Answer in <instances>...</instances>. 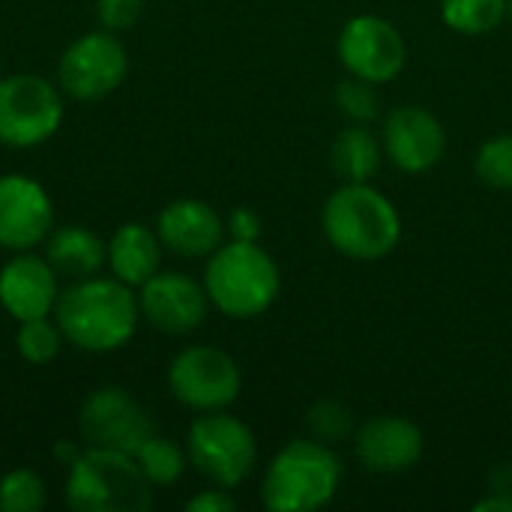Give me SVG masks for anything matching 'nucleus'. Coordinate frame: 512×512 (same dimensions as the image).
Listing matches in <instances>:
<instances>
[{"label":"nucleus","mask_w":512,"mask_h":512,"mask_svg":"<svg viewBox=\"0 0 512 512\" xmlns=\"http://www.w3.org/2000/svg\"><path fill=\"white\" fill-rule=\"evenodd\" d=\"M57 327L81 351L123 348L138 327V297L120 279H78L57 297Z\"/></svg>","instance_id":"1"},{"label":"nucleus","mask_w":512,"mask_h":512,"mask_svg":"<svg viewBox=\"0 0 512 512\" xmlns=\"http://www.w3.org/2000/svg\"><path fill=\"white\" fill-rule=\"evenodd\" d=\"M330 246L354 261L387 258L402 237V219L393 201L372 183H342L321 213Z\"/></svg>","instance_id":"2"},{"label":"nucleus","mask_w":512,"mask_h":512,"mask_svg":"<svg viewBox=\"0 0 512 512\" xmlns=\"http://www.w3.org/2000/svg\"><path fill=\"white\" fill-rule=\"evenodd\" d=\"M339 483L342 462L327 444L315 438L291 441L270 462L261 483V501L273 512L321 510L336 498Z\"/></svg>","instance_id":"3"},{"label":"nucleus","mask_w":512,"mask_h":512,"mask_svg":"<svg viewBox=\"0 0 512 512\" xmlns=\"http://www.w3.org/2000/svg\"><path fill=\"white\" fill-rule=\"evenodd\" d=\"M279 267L258 246L231 240L210 255L204 288L210 303L231 318H255L279 297Z\"/></svg>","instance_id":"4"},{"label":"nucleus","mask_w":512,"mask_h":512,"mask_svg":"<svg viewBox=\"0 0 512 512\" xmlns=\"http://www.w3.org/2000/svg\"><path fill=\"white\" fill-rule=\"evenodd\" d=\"M66 504L75 512H147L153 495L135 456L90 447L72 459Z\"/></svg>","instance_id":"5"},{"label":"nucleus","mask_w":512,"mask_h":512,"mask_svg":"<svg viewBox=\"0 0 512 512\" xmlns=\"http://www.w3.org/2000/svg\"><path fill=\"white\" fill-rule=\"evenodd\" d=\"M189 462L210 483L234 489L252 474L258 444L243 420L222 411H207V417H198L189 429Z\"/></svg>","instance_id":"6"},{"label":"nucleus","mask_w":512,"mask_h":512,"mask_svg":"<svg viewBox=\"0 0 512 512\" xmlns=\"http://www.w3.org/2000/svg\"><path fill=\"white\" fill-rule=\"evenodd\" d=\"M63 120V99L39 75L0 78V141L9 147H36L48 141Z\"/></svg>","instance_id":"7"},{"label":"nucleus","mask_w":512,"mask_h":512,"mask_svg":"<svg viewBox=\"0 0 512 512\" xmlns=\"http://www.w3.org/2000/svg\"><path fill=\"white\" fill-rule=\"evenodd\" d=\"M168 384L177 402L195 411H222L240 393V369L231 354L213 345H192L171 363Z\"/></svg>","instance_id":"8"},{"label":"nucleus","mask_w":512,"mask_h":512,"mask_svg":"<svg viewBox=\"0 0 512 512\" xmlns=\"http://www.w3.org/2000/svg\"><path fill=\"white\" fill-rule=\"evenodd\" d=\"M129 57L117 36L84 33L60 57V87L72 99H102L126 78Z\"/></svg>","instance_id":"9"},{"label":"nucleus","mask_w":512,"mask_h":512,"mask_svg":"<svg viewBox=\"0 0 512 512\" xmlns=\"http://www.w3.org/2000/svg\"><path fill=\"white\" fill-rule=\"evenodd\" d=\"M339 60L354 78L384 84L405 69L408 48L402 33L390 21L357 15L339 33Z\"/></svg>","instance_id":"10"},{"label":"nucleus","mask_w":512,"mask_h":512,"mask_svg":"<svg viewBox=\"0 0 512 512\" xmlns=\"http://www.w3.org/2000/svg\"><path fill=\"white\" fill-rule=\"evenodd\" d=\"M81 432L90 447H105L135 456L138 447L156 435L150 414L120 387H102L87 396L81 408Z\"/></svg>","instance_id":"11"},{"label":"nucleus","mask_w":512,"mask_h":512,"mask_svg":"<svg viewBox=\"0 0 512 512\" xmlns=\"http://www.w3.org/2000/svg\"><path fill=\"white\" fill-rule=\"evenodd\" d=\"M54 222V207L48 192L24 177H0V246L9 252H27L39 246Z\"/></svg>","instance_id":"12"},{"label":"nucleus","mask_w":512,"mask_h":512,"mask_svg":"<svg viewBox=\"0 0 512 512\" xmlns=\"http://www.w3.org/2000/svg\"><path fill=\"white\" fill-rule=\"evenodd\" d=\"M384 153L393 159L396 168L408 174H423L444 159L447 132L432 111L420 105H402L384 123Z\"/></svg>","instance_id":"13"},{"label":"nucleus","mask_w":512,"mask_h":512,"mask_svg":"<svg viewBox=\"0 0 512 512\" xmlns=\"http://www.w3.org/2000/svg\"><path fill=\"white\" fill-rule=\"evenodd\" d=\"M141 315L162 333H192L207 318V288L183 273H156L141 285Z\"/></svg>","instance_id":"14"},{"label":"nucleus","mask_w":512,"mask_h":512,"mask_svg":"<svg viewBox=\"0 0 512 512\" xmlns=\"http://www.w3.org/2000/svg\"><path fill=\"white\" fill-rule=\"evenodd\" d=\"M423 432L417 423L393 414H381L360 426L354 438L357 459L375 474H405L423 459Z\"/></svg>","instance_id":"15"},{"label":"nucleus","mask_w":512,"mask_h":512,"mask_svg":"<svg viewBox=\"0 0 512 512\" xmlns=\"http://www.w3.org/2000/svg\"><path fill=\"white\" fill-rule=\"evenodd\" d=\"M57 270L48 258L15 252V258L0 270V306L15 321L42 318L57 306Z\"/></svg>","instance_id":"16"},{"label":"nucleus","mask_w":512,"mask_h":512,"mask_svg":"<svg viewBox=\"0 0 512 512\" xmlns=\"http://www.w3.org/2000/svg\"><path fill=\"white\" fill-rule=\"evenodd\" d=\"M156 234L171 252L183 258H204L222 246L225 225L210 204L198 198H177L159 213Z\"/></svg>","instance_id":"17"},{"label":"nucleus","mask_w":512,"mask_h":512,"mask_svg":"<svg viewBox=\"0 0 512 512\" xmlns=\"http://www.w3.org/2000/svg\"><path fill=\"white\" fill-rule=\"evenodd\" d=\"M108 264L114 270V279L126 285H144L150 276L159 273L162 264V240L150 228L129 222L117 228V234L108 243Z\"/></svg>","instance_id":"18"},{"label":"nucleus","mask_w":512,"mask_h":512,"mask_svg":"<svg viewBox=\"0 0 512 512\" xmlns=\"http://www.w3.org/2000/svg\"><path fill=\"white\" fill-rule=\"evenodd\" d=\"M45 258L60 276H69L78 282V279H90L102 270V264L108 261V246L90 228L66 225L48 237Z\"/></svg>","instance_id":"19"},{"label":"nucleus","mask_w":512,"mask_h":512,"mask_svg":"<svg viewBox=\"0 0 512 512\" xmlns=\"http://www.w3.org/2000/svg\"><path fill=\"white\" fill-rule=\"evenodd\" d=\"M381 156L384 144L363 123L342 129L330 147V165L342 183H369L381 168Z\"/></svg>","instance_id":"20"},{"label":"nucleus","mask_w":512,"mask_h":512,"mask_svg":"<svg viewBox=\"0 0 512 512\" xmlns=\"http://www.w3.org/2000/svg\"><path fill=\"white\" fill-rule=\"evenodd\" d=\"M441 18L468 36L492 33L507 21V0H441Z\"/></svg>","instance_id":"21"},{"label":"nucleus","mask_w":512,"mask_h":512,"mask_svg":"<svg viewBox=\"0 0 512 512\" xmlns=\"http://www.w3.org/2000/svg\"><path fill=\"white\" fill-rule=\"evenodd\" d=\"M135 462L141 468V474L150 480V486H171L183 477L186 471V456L183 450L168 441V438H159V435H150L138 453H135Z\"/></svg>","instance_id":"22"},{"label":"nucleus","mask_w":512,"mask_h":512,"mask_svg":"<svg viewBox=\"0 0 512 512\" xmlns=\"http://www.w3.org/2000/svg\"><path fill=\"white\" fill-rule=\"evenodd\" d=\"M45 483L39 474L18 468L0 480V512H39L45 507Z\"/></svg>","instance_id":"23"},{"label":"nucleus","mask_w":512,"mask_h":512,"mask_svg":"<svg viewBox=\"0 0 512 512\" xmlns=\"http://www.w3.org/2000/svg\"><path fill=\"white\" fill-rule=\"evenodd\" d=\"M60 327L48 321V315L42 318H30V321H21L18 327V336H15V345H18V354L33 363V366H42V363H51L60 351Z\"/></svg>","instance_id":"24"},{"label":"nucleus","mask_w":512,"mask_h":512,"mask_svg":"<svg viewBox=\"0 0 512 512\" xmlns=\"http://www.w3.org/2000/svg\"><path fill=\"white\" fill-rule=\"evenodd\" d=\"M477 177L486 186L512 189V135L489 138L477 153Z\"/></svg>","instance_id":"25"},{"label":"nucleus","mask_w":512,"mask_h":512,"mask_svg":"<svg viewBox=\"0 0 512 512\" xmlns=\"http://www.w3.org/2000/svg\"><path fill=\"white\" fill-rule=\"evenodd\" d=\"M336 105L354 123H372L381 114V99L375 93V84L354 75L336 84Z\"/></svg>","instance_id":"26"},{"label":"nucleus","mask_w":512,"mask_h":512,"mask_svg":"<svg viewBox=\"0 0 512 512\" xmlns=\"http://www.w3.org/2000/svg\"><path fill=\"white\" fill-rule=\"evenodd\" d=\"M354 429V420H351V411L336 402V399H324V402H315L312 411H309V432L315 441L333 447L339 441H345Z\"/></svg>","instance_id":"27"},{"label":"nucleus","mask_w":512,"mask_h":512,"mask_svg":"<svg viewBox=\"0 0 512 512\" xmlns=\"http://www.w3.org/2000/svg\"><path fill=\"white\" fill-rule=\"evenodd\" d=\"M99 21L108 30H126L138 21L144 0H99Z\"/></svg>","instance_id":"28"},{"label":"nucleus","mask_w":512,"mask_h":512,"mask_svg":"<svg viewBox=\"0 0 512 512\" xmlns=\"http://www.w3.org/2000/svg\"><path fill=\"white\" fill-rule=\"evenodd\" d=\"M228 231H231V237H234V240L258 243V237H261V219H258V213H252V210L240 207V210H234V213H231V219H228Z\"/></svg>","instance_id":"29"},{"label":"nucleus","mask_w":512,"mask_h":512,"mask_svg":"<svg viewBox=\"0 0 512 512\" xmlns=\"http://www.w3.org/2000/svg\"><path fill=\"white\" fill-rule=\"evenodd\" d=\"M186 510L189 512H234L237 510V501H234L231 495H225V489L219 486V489H207V492H201L198 498H192V501L186 504Z\"/></svg>","instance_id":"30"},{"label":"nucleus","mask_w":512,"mask_h":512,"mask_svg":"<svg viewBox=\"0 0 512 512\" xmlns=\"http://www.w3.org/2000/svg\"><path fill=\"white\" fill-rule=\"evenodd\" d=\"M474 510L477 512H512V495H501V492H495L492 498H486V501L474 504Z\"/></svg>","instance_id":"31"},{"label":"nucleus","mask_w":512,"mask_h":512,"mask_svg":"<svg viewBox=\"0 0 512 512\" xmlns=\"http://www.w3.org/2000/svg\"><path fill=\"white\" fill-rule=\"evenodd\" d=\"M507 21L512 24V0H507Z\"/></svg>","instance_id":"32"}]
</instances>
